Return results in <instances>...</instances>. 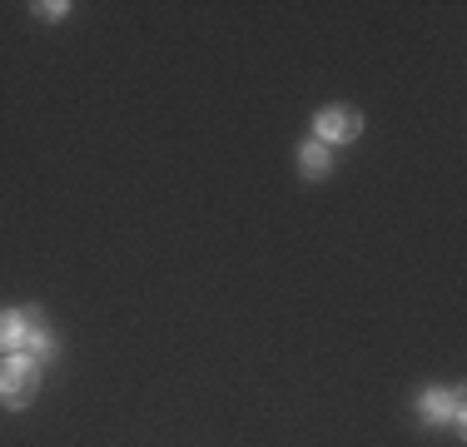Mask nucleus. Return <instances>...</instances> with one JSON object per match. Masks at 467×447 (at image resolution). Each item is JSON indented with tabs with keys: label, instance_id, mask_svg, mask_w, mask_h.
Segmentation results:
<instances>
[{
	"label": "nucleus",
	"instance_id": "1",
	"mask_svg": "<svg viewBox=\"0 0 467 447\" xmlns=\"http://www.w3.org/2000/svg\"><path fill=\"white\" fill-rule=\"evenodd\" d=\"M40 393V363L26 353L0 358V408H26Z\"/></svg>",
	"mask_w": 467,
	"mask_h": 447
},
{
	"label": "nucleus",
	"instance_id": "2",
	"mask_svg": "<svg viewBox=\"0 0 467 447\" xmlns=\"http://www.w3.org/2000/svg\"><path fill=\"white\" fill-rule=\"evenodd\" d=\"M314 140L318 144H348V140H358L363 134V115L353 105H328V109H318L314 115Z\"/></svg>",
	"mask_w": 467,
	"mask_h": 447
},
{
	"label": "nucleus",
	"instance_id": "3",
	"mask_svg": "<svg viewBox=\"0 0 467 447\" xmlns=\"http://www.w3.org/2000/svg\"><path fill=\"white\" fill-rule=\"evenodd\" d=\"M20 318V348H26V358H36L40 368L55 358V338H50V318L40 308H16Z\"/></svg>",
	"mask_w": 467,
	"mask_h": 447
},
{
	"label": "nucleus",
	"instance_id": "4",
	"mask_svg": "<svg viewBox=\"0 0 467 447\" xmlns=\"http://www.w3.org/2000/svg\"><path fill=\"white\" fill-rule=\"evenodd\" d=\"M418 418H422V422H458V428H462V393L428 388V393L418 398Z\"/></svg>",
	"mask_w": 467,
	"mask_h": 447
},
{
	"label": "nucleus",
	"instance_id": "5",
	"mask_svg": "<svg viewBox=\"0 0 467 447\" xmlns=\"http://www.w3.org/2000/svg\"><path fill=\"white\" fill-rule=\"evenodd\" d=\"M298 170H304V179H328V170H333V160H328V144L308 140L304 150H298Z\"/></svg>",
	"mask_w": 467,
	"mask_h": 447
},
{
	"label": "nucleus",
	"instance_id": "6",
	"mask_svg": "<svg viewBox=\"0 0 467 447\" xmlns=\"http://www.w3.org/2000/svg\"><path fill=\"white\" fill-rule=\"evenodd\" d=\"M10 348H20V318H16V308H0V353H10Z\"/></svg>",
	"mask_w": 467,
	"mask_h": 447
},
{
	"label": "nucleus",
	"instance_id": "7",
	"mask_svg": "<svg viewBox=\"0 0 467 447\" xmlns=\"http://www.w3.org/2000/svg\"><path fill=\"white\" fill-rule=\"evenodd\" d=\"M65 10H70L65 0H46V5H36V16H40V20H60Z\"/></svg>",
	"mask_w": 467,
	"mask_h": 447
}]
</instances>
